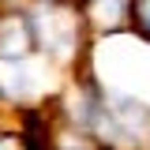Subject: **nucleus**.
<instances>
[{"instance_id":"2","label":"nucleus","mask_w":150,"mask_h":150,"mask_svg":"<svg viewBox=\"0 0 150 150\" xmlns=\"http://www.w3.org/2000/svg\"><path fill=\"white\" fill-rule=\"evenodd\" d=\"M26 15H30L38 56H45L56 71H68L83 56H90V45H86L90 30H86L75 4H68V0H34L26 8Z\"/></svg>"},{"instance_id":"3","label":"nucleus","mask_w":150,"mask_h":150,"mask_svg":"<svg viewBox=\"0 0 150 150\" xmlns=\"http://www.w3.org/2000/svg\"><path fill=\"white\" fill-rule=\"evenodd\" d=\"M75 8L86 23V30L98 38L124 34L135 26V0H79Z\"/></svg>"},{"instance_id":"6","label":"nucleus","mask_w":150,"mask_h":150,"mask_svg":"<svg viewBox=\"0 0 150 150\" xmlns=\"http://www.w3.org/2000/svg\"><path fill=\"white\" fill-rule=\"evenodd\" d=\"M131 30L150 45V0H135V26Z\"/></svg>"},{"instance_id":"4","label":"nucleus","mask_w":150,"mask_h":150,"mask_svg":"<svg viewBox=\"0 0 150 150\" xmlns=\"http://www.w3.org/2000/svg\"><path fill=\"white\" fill-rule=\"evenodd\" d=\"M30 56H38V45H34V30H30L26 8L0 11V64H8V60H30Z\"/></svg>"},{"instance_id":"1","label":"nucleus","mask_w":150,"mask_h":150,"mask_svg":"<svg viewBox=\"0 0 150 150\" xmlns=\"http://www.w3.org/2000/svg\"><path fill=\"white\" fill-rule=\"evenodd\" d=\"M90 79L98 90L124 94V98H139L150 105V45L135 30L124 34H109L90 49Z\"/></svg>"},{"instance_id":"5","label":"nucleus","mask_w":150,"mask_h":150,"mask_svg":"<svg viewBox=\"0 0 150 150\" xmlns=\"http://www.w3.org/2000/svg\"><path fill=\"white\" fill-rule=\"evenodd\" d=\"M41 150H109V146H101L98 139H90L75 128L56 124L49 116V109H41Z\"/></svg>"}]
</instances>
